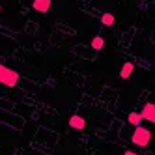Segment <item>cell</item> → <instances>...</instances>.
I'll list each match as a JSON object with an SVG mask.
<instances>
[{
    "label": "cell",
    "instance_id": "52a82bcc",
    "mask_svg": "<svg viewBox=\"0 0 155 155\" xmlns=\"http://www.w3.org/2000/svg\"><path fill=\"white\" fill-rule=\"evenodd\" d=\"M127 120H129V124H131V125H135V127H138V125H140V121H142L144 118H142V114H140V112H131Z\"/></svg>",
    "mask_w": 155,
    "mask_h": 155
},
{
    "label": "cell",
    "instance_id": "277c9868",
    "mask_svg": "<svg viewBox=\"0 0 155 155\" xmlns=\"http://www.w3.org/2000/svg\"><path fill=\"white\" fill-rule=\"evenodd\" d=\"M51 6H52V0H34L32 2V8L39 13H47L51 9Z\"/></svg>",
    "mask_w": 155,
    "mask_h": 155
},
{
    "label": "cell",
    "instance_id": "8fae6325",
    "mask_svg": "<svg viewBox=\"0 0 155 155\" xmlns=\"http://www.w3.org/2000/svg\"><path fill=\"white\" fill-rule=\"evenodd\" d=\"M0 12H2V8H0Z\"/></svg>",
    "mask_w": 155,
    "mask_h": 155
},
{
    "label": "cell",
    "instance_id": "ba28073f",
    "mask_svg": "<svg viewBox=\"0 0 155 155\" xmlns=\"http://www.w3.org/2000/svg\"><path fill=\"white\" fill-rule=\"evenodd\" d=\"M90 45H92V49H94V51H101V49L105 47V39H103L101 36H95V38L92 39Z\"/></svg>",
    "mask_w": 155,
    "mask_h": 155
},
{
    "label": "cell",
    "instance_id": "9c48e42d",
    "mask_svg": "<svg viewBox=\"0 0 155 155\" xmlns=\"http://www.w3.org/2000/svg\"><path fill=\"white\" fill-rule=\"evenodd\" d=\"M101 23H103L105 26H112V25L116 23V17H114L112 13H108V12H107V13L101 15Z\"/></svg>",
    "mask_w": 155,
    "mask_h": 155
},
{
    "label": "cell",
    "instance_id": "3957f363",
    "mask_svg": "<svg viewBox=\"0 0 155 155\" xmlns=\"http://www.w3.org/2000/svg\"><path fill=\"white\" fill-rule=\"evenodd\" d=\"M142 118L146 120V121H150V124H155V105L153 103H148V105H144V108H142Z\"/></svg>",
    "mask_w": 155,
    "mask_h": 155
},
{
    "label": "cell",
    "instance_id": "7a4b0ae2",
    "mask_svg": "<svg viewBox=\"0 0 155 155\" xmlns=\"http://www.w3.org/2000/svg\"><path fill=\"white\" fill-rule=\"evenodd\" d=\"M17 82H19V73L15 69H9V68L0 64V84L13 88V86H17Z\"/></svg>",
    "mask_w": 155,
    "mask_h": 155
},
{
    "label": "cell",
    "instance_id": "30bf717a",
    "mask_svg": "<svg viewBox=\"0 0 155 155\" xmlns=\"http://www.w3.org/2000/svg\"><path fill=\"white\" fill-rule=\"evenodd\" d=\"M124 155H138V153H135V151H125Z\"/></svg>",
    "mask_w": 155,
    "mask_h": 155
},
{
    "label": "cell",
    "instance_id": "8992f818",
    "mask_svg": "<svg viewBox=\"0 0 155 155\" xmlns=\"http://www.w3.org/2000/svg\"><path fill=\"white\" fill-rule=\"evenodd\" d=\"M69 127L82 131V129L86 127V120H84L82 116H79V114H75V116H71V118H69Z\"/></svg>",
    "mask_w": 155,
    "mask_h": 155
},
{
    "label": "cell",
    "instance_id": "5b68a950",
    "mask_svg": "<svg viewBox=\"0 0 155 155\" xmlns=\"http://www.w3.org/2000/svg\"><path fill=\"white\" fill-rule=\"evenodd\" d=\"M133 71H135V64H133V62H125L124 65H121V69H120V79L127 81L129 77L133 75Z\"/></svg>",
    "mask_w": 155,
    "mask_h": 155
},
{
    "label": "cell",
    "instance_id": "6da1fadb",
    "mask_svg": "<svg viewBox=\"0 0 155 155\" xmlns=\"http://www.w3.org/2000/svg\"><path fill=\"white\" fill-rule=\"evenodd\" d=\"M131 140H133V144H135V146L146 148L148 144H150V140H151V131L146 129V127H142V125H138V127H135V131H133Z\"/></svg>",
    "mask_w": 155,
    "mask_h": 155
}]
</instances>
